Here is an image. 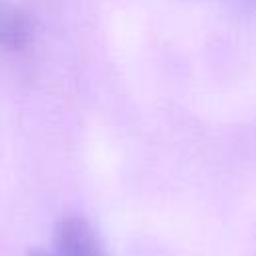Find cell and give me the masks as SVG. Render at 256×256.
<instances>
[{"instance_id":"1","label":"cell","mask_w":256,"mask_h":256,"mask_svg":"<svg viewBox=\"0 0 256 256\" xmlns=\"http://www.w3.org/2000/svg\"><path fill=\"white\" fill-rule=\"evenodd\" d=\"M40 256H106L96 230L82 216H66L58 224L52 246Z\"/></svg>"},{"instance_id":"2","label":"cell","mask_w":256,"mask_h":256,"mask_svg":"<svg viewBox=\"0 0 256 256\" xmlns=\"http://www.w3.org/2000/svg\"><path fill=\"white\" fill-rule=\"evenodd\" d=\"M28 38V24L24 16H20L12 8H0V42L18 48Z\"/></svg>"}]
</instances>
